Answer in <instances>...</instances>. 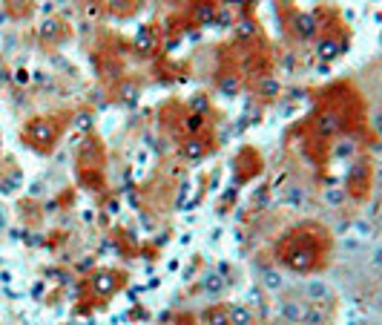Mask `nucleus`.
I'll return each instance as SVG.
<instances>
[{
	"instance_id": "f257e3e1",
	"label": "nucleus",
	"mask_w": 382,
	"mask_h": 325,
	"mask_svg": "<svg viewBox=\"0 0 382 325\" xmlns=\"http://www.w3.org/2000/svg\"><path fill=\"white\" fill-rule=\"evenodd\" d=\"M23 141L29 147H35V150L46 153L49 147L58 141V124L52 121V118H46V115L32 118V121L23 127Z\"/></svg>"
},
{
	"instance_id": "f03ea898",
	"label": "nucleus",
	"mask_w": 382,
	"mask_h": 325,
	"mask_svg": "<svg viewBox=\"0 0 382 325\" xmlns=\"http://www.w3.org/2000/svg\"><path fill=\"white\" fill-rule=\"evenodd\" d=\"M302 300L308 305H320L325 311H336V291L328 279H320V277H310L302 282Z\"/></svg>"
},
{
	"instance_id": "7ed1b4c3",
	"label": "nucleus",
	"mask_w": 382,
	"mask_h": 325,
	"mask_svg": "<svg viewBox=\"0 0 382 325\" xmlns=\"http://www.w3.org/2000/svg\"><path fill=\"white\" fill-rule=\"evenodd\" d=\"M305 314H308V303L302 297H284L279 303V317L288 325H305Z\"/></svg>"
},
{
	"instance_id": "20e7f679",
	"label": "nucleus",
	"mask_w": 382,
	"mask_h": 325,
	"mask_svg": "<svg viewBox=\"0 0 382 325\" xmlns=\"http://www.w3.org/2000/svg\"><path fill=\"white\" fill-rule=\"evenodd\" d=\"M228 317H230V325H256V314L247 303H233L228 305Z\"/></svg>"
},
{
	"instance_id": "39448f33",
	"label": "nucleus",
	"mask_w": 382,
	"mask_h": 325,
	"mask_svg": "<svg viewBox=\"0 0 382 325\" xmlns=\"http://www.w3.org/2000/svg\"><path fill=\"white\" fill-rule=\"evenodd\" d=\"M259 282L270 293H279V291H284V285H288V282H284V274L279 268H262L259 271Z\"/></svg>"
},
{
	"instance_id": "423d86ee",
	"label": "nucleus",
	"mask_w": 382,
	"mask_h": 325,
	"mask_svg": "<svg viewBox=\"0 0 382 325\" xmlns=\"http://www.w3.org/2000/svg\"><path fill=\"white\" fill-rule=\"evenodd\" d=\"M294 32H296L299 38H313V32H316V20H313V15L299 12V15L294 18Z\"/></svg>"
},
{
	"instance_id": "0eeeda50",
	"label": "nucleus",
	"mask_w": 382,
	"mask_h": 325,
	"mask_svg": "<svg viewBox=\"0 0 382 325\" xmlns=\"http://www.w3.org/2000/svg\"><path fill=\"white\" fill-rule=\"evenodd\" d=\"M336 130H339V118L334 112H322L316 118V133L320 135H336Z\"/></svg>"
},
{
	"instance_id": "6e6552de",
	"label": "nucleus",
	"mask_w": 382,
	"mask_h": 325,
	"mask_svg": "<svg viewBox=\"0 0 382 325\" xmlns=\"http://www.w3.org/2000/svg\"><path fill=\"white\" fill-rule=\"evenodd\" d=\"M202 319H204L202 325H230V317H228V308H225V305H213V308H207Z\"/></svg>"
},
{
	"instance_id": "1a4fd4ad",
	"label": "nucleus",
	"mask_w": 382,
	"mask_h": 325,
	"mask_svg": "<svg viewBox=\"0 0 382 325\" xmlns=\"http://www.w3.org/2000/svg\"><path fill=\"white\" fill-rule=\"evenodd\" d=\"M331 311L320 308V305H308V314H305V325H328L331 322Z\"/></svg>"
},
{
	"instance_id": "9d476101",
	"label": "nucleus",
	"mask_w": 382,
	"mask_h": 325,
	"mask_svg": "<svg viewBox=\"0 0 382 325\" xmlns=\"http://www.w3.org/2000/svg\"><path fill=\"white\" fill-rule=\"evenodd\" d=\"M348 199V190L345 187H325V201L331 204V208H342Z\"/></svg>"
},
{
	"instance_id": "9b49d317",
	"label": "nucleus",
	"mask_w": 382,
	"mask_h": 325,
	"mask_svg": "<svg viewBox=\"0 0 382 325\" xmlns=\"http://www.w3.org/2000/svg\"><path fill=\"white\" fill-rule=\"evenodd\" d=\"M365 262H368V268H371L374 274H382V245H374V248L368 251Z\"/></svg>"
},
{
	"instance_id": "f8f14e48",
	"label": "nucleus",
	"mask_w": 382,
	"mask_h": 325,
	"mask_svg": "<svg viewBox=\"0 0 382 325\" xmlns=\"http://www.w3.org/2000/svg\"><path fill=\"white\" fill-rule=\"evenodd\" d=\"M368 124H371V130L376 133V138L382 141V104H379V107H374V110L368 112Z\"/></svg>"
},
{
	"instance_id": "ddd939ff",
	"label": "nucleus",
	"mask_w": 382,
	"mask_h": 325,
	"mask_svg": "<svg viewBox=\"0 0 382 325\" xmlns=\"http://www.w3.org/2000/svg\"><path fill=\"white\" fill-rule=\"evenodd\" d=\"M354 150H357V144H354L351 138H342V141H336V147H334V156H336V159H348Z\"/></svg>"
},
{
	"instance_id": "4468645a",
	"label": "nucleus",
	"mask_w": 382,
	"mask_h": 325,
	"mask_svg": "<svg viewBox=\"0 0 382 325\" xmlns=\"http://www.w3.org/2000/svg\"><path fill=\"white\" fill-rule=\"evenodd\" d=\"M20 187V173H12L9 179H0V193H6V196H12L15 190Z\"/></svg>"
},
{
	"instance_id": "2eb2a0df",
	"label": "nucleus",
	"mask_w": 382,
	"mask_h": 325,
	"mask_svg": "<svg viewBox=\"0 0 382 325\" xmlns=\"http://www.w3.org/2000/svg\"><path fill=\"white\" fill-rule=\"evenodd\" d=\"M342 49H339V44H334V41H320V55L325 58V61H331V58H336Z\"/></svg>"
},
{
	"instance_id": "dca6fc26",
	"label": "nucleus",
	"mask_w": 382,
	"mask_h": 325,
	"mask_svg": "<svg viewBox=\"0 0 382 325\" xmlns=\"http://www.w3.org/2000/svg\"><path fill=\"white\" fill-rule=\"evenodd\" d=\"M95 288H98L101 293H104V291L110 293V291L115 288V282H112V277H107V274H98V277H95Z\"/></svg>"
},
{
	"instance_id": "f3484780",
	"label": "nucleus",
	"mask_w": 382,
	"mask_h": 325,
	"mask_svg": "<svg viewBox=\"0 0 382 325\" xmlns=\"http://www.w3.org/2000/svg\"><path fill=\"white\" fill-rule=\"evenodd\" d=\"M204 288L216 293V291H221V288H225V279H218L216 274H207V277H204Z\"/></svg>"
},
{
	"instance_id": "a211bd4d",
	"label": "nucleus",
	"mask_w": 382,
	"mask_h": 325,
	"mask_svg": "<svg viewBox=\"0 0 382 325\" xmlns=\"http://www.w3.org/2000/svg\"><path fill=\"white\" fill-rule=\"evenodd\" d=\"M202 153H204V150H202V144H199L196 138H190V141H187V156H190V159H199Z\"/></svg>"
},
{
	"instance_id": "6ab92c4d",
	"label": "nucleus",
	"mask_w": 382,
	"mask_h": 325,
	"mask_svg": "<svg viewBox=\"0 0 382 325\" xmlns=\"http://www.w3.org/2000/svg\"><path fill=\"white\" fill-rule=\"evenodd\" d=\"M218 90H225L228 95H236V90H239V84H236V78H228L225 84H218Z\"/></svg>"
},
{
	"instance_id": "aec40b11",
	"label": "nucleus",
	"mask_w": 382,
	"mask_h": 325,
	"mask_svg": "<svg viewBox=\"0 0 382 325\" xmlns=\"http://www.w3.org/2000/svg\"><path fill=\"white\" fill-rule=\"evenodd\" d=\"M374 227L382 230V201L376 204V211H374Z\"/></svg>"
},
{
	"instance_id": "412c9836",
	"label": "nucleus",
	"mask_w": 382,
	"mask_h": 325,
	"mask_svg": "<svg viewBox=\"0 0 382 325\" xmlns=\"http://www.w3.org/2000/svg\"><path fill=\"white\" fill-rule=\"evenodd\" d=\"M9 78H12L9 67H6V64H0V86H4V84H9Z\"/></svg>"
},
{
	"instance_id": "4be33fe9",
	"label": "nucleus",
	"mask_w": 382,
	"mask_h": 325,
	"mask_svg": "<svg viewBox=\"0 0 382 325\" xmlns=\"http://www.w3.org/2000/svg\"><path fill=\"white\" fill-rule=\"evenodd\" d=\"M262 90H265V93H273V95H276V93H279V84H276V81L270 78V81H265V84H262Z\"/></svg>"
},
{
	"instance_id": "5701e85b",
	"label": "nucleus",
	"mask_w": 382,
	"mask_h": 325,
	"mask_svg": "<svg viewBox=\"0 0 382 325\" xmlns=\"http://www.w3.org/2000/svg\"><path fill=\"white\" fill-rule=\"evenodd\" d=\"M6 227H9V213H6L4 208H0V233H4Z\"/></svg>"
},
{
	"instance_id": "b1692460",
	"label": "nucleus",
	"mask_w": 382,
	"mask_h": 325,
	"mask_svg": "<svg viewBox=\"0 0 382 325\" xmlns=\"http://www.w3.org/2000/svg\"><path fill=\"white\" fill-rule=\"evenodd\" d=\"M187 127H190V130H196V127H202V115H190V121H187Z\"/></svg>"
}]
</instances>
